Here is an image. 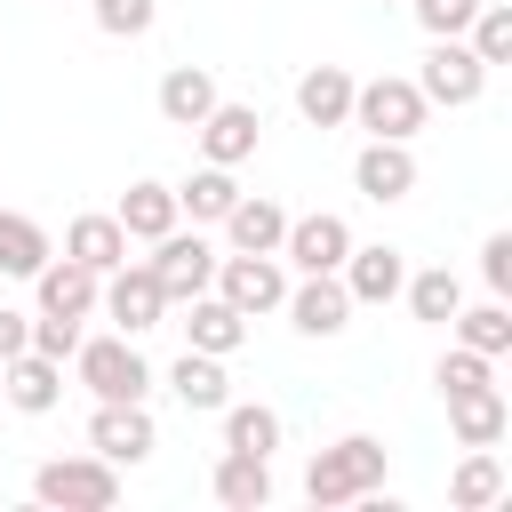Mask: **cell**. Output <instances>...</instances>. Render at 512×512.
Wrapping results in <instances>:
<instances>
[{
    "instance_id": "obj_1",
    "label": "cell",
    "mask_w": 512,
    "mask_h": 512,
    "mask_svg": "<svg viewBox=\"0 0 512 512\" xmlns=\"http://www.w3.org/2000/svg\"><path fill=\"white\" fill-rule=\"evenodd\" d=\"M376 488H384V440H368V432H344V440H328V448L304 464V496H312L320 512L360 504V496H376Z\"/></svg>"
},
{
    "instance_id": "obj_2",
    "label": "cell",
    "mask_w": 512,
    "mask_h": 512,
    "mask_svg": "<svg viewBox=\"0 0 512 512\" xmlns=\"http://www.w3.org/2000/svg\"><path fill=\"white\" fill-rule=\"evenodd\" d=\"M32 496L64 504V512H104V504H120V464H104L96 448L88 456H48L32 472Z\"/></svg>"
},
{
    "instance_id": "obj_3",
    "label": "cell",
    "mask_w": 512,
    "mask_h": 512,
    "mask_svg": "<svg viewBox=\"0 0 512 512\" xmlns=\"http://www.w3.org/2000/svg\"><path fill=\"white\" fill-rule=\"evenodd\" d=\"M424 88L416 80H400V72H376V80H352V120L368 128V136H392V144H408L416 128H424Z\"/></svg>"
},
{
    "instance_id": "obj_4",
    "label": "cell",
    "mask_w": 512,
    "mask_h": 512,
    "mask_svg": "<svg viewBox=\"0 0 512 512\" xmlns=\"http://www.w3.org/2000/svg\"><path fill=\"white\" fill-rule=\"evenodd\" d=\"M72 368H80V384H88L96 400H144V392H152V368H144V352H136L128 336H80Z\"/></svg>"
},
{
    "instance_id": "obj_5",
    "label": "cell",
    "mask_w": 512,
    "mask_h": 512,
    "mask_svg": "<svg viewBox=\"0 0 512 512\" xmlns=\"http://www.w3.org/2000/svg\"><path fill=\"white\" fill-rule=\"evenodd\" d=\"M96 304H104V320H112L120 336H144V328L168 320V288H160L152 264H112L104 288H96Z\"/></svg>"
},
{
    "instance_id": "obj_6",
    "label": "cell",
    "mask_w": 512,
    "mask_h": 512,
    "mask_svg": "<svg viewBox=\"0 0 512 512\" xmlns=\"http://www.w3.org/2000/svg\"><path fill=\"white\" fill-rule=\"evenodd\" d=\"M232 312H280V296H288V272H280V256H248V248H232V256H216V280H208Z\"/></svg>"
},
{
    "instance_id": "obj_7",
    "label": "cell",
    "mask_w": 512,
    "mask_h": 512,
    "mask_svg": "<svg viewBox=\"0 0 512 512\" xmlns=\"http://www.w3.org/2000/svg\"><path fill=\"white\" fill-rule=\"evenodd\" d=\"M88 448H96L104 464H144V456L160 448L152 408H144V400H96V416H88Z\"/></svg>"
},
{
    "instance_id": "obj_8",
    "label": "cell",
    "mask_w": 512,
    "mask_h": 512,
    "mask_svg": "<svg viewBox=\"0 0 512 512\" xmlns=\"http://www.w3.org/2000/svg\"><path fill=\"white\" fill-rule=\"evenodd\" d=\"M416 88H424V104H448V112H464V104H480V88H488V64H480L464 40H432V56H424Z\"/></svg>"
},
{
    "instance_id": "obj_9",
    "label": "cell",
    "mask_w": 512,
    "mask_h": 512,
    "mask_svg": "<svg viewBox=\"0 0 512 512\" xmlns=\"http://www.w3.org/2000/svg\"><path fill=\"white\" fill-rule=\"evenodd\" d=\"M144 264L160 272V288H168V304H184V296H200V288L216 280V248H208L200 232H160Z\"/></svg>"
},
{
    "instance_id": "obj_10",
    "label": "cell",
    "mask_w": 512,
    "mask_h": 512,
    "mask_svg": "<svg viewBox=\"0 0 512 512\" xmlns=\"http://www.w3.org/2000/svg\"><path fill=\"white\" fill-rule=\"evenodd\" d=\"M344 248H352V224H344V216H328V208L288 216V232H280V256H288L296 272H336V264H344Z\"/></svg>"
},
{
    "instance_id": "obj_11",
    "label": "cell",
    "mask_w": 512,
    "mask_h": 512,
    "mask_svg": "<svg viewBox=\"0 0 512 512\" xmlns=\"http://www.w3.org/2000/svg\"><path fill=\"white\" fill-rule=\"evenodd\" d=\"M280 312H288L304 336H344V320H352V296H344V280H336V272H304V280L280 296Z\"/></svg>"
},
{
    "instance_id": "obj_12",
    "label": "cell",
    "mask_w": 512,
    "mask_h": 512,
    "mask_svg": "<svg viewBox=\"0 0 512 512\" xmlns=\"http://www.w3.org/2000/svg\"><path fill=\"white\" fill-rule=\"evenodd\" d=\"M192 136H200V152H208L216 168H240V160L256 152V136H264V112H256V104H224V96H216V104H208V120H200Z\"/></svg>"
},
{
    "instance_id": "obj_13",
    "label": "cell",
    "mask_w": 512,
    "mask_h": 512,
    "mask_svg": "<svg viewBox=\"0 0 512 512\" xmlns=\"http://www.w3.org/2000/svg\"><path fill=\"white\" fill-rule=\"evenodd\" d=\"M336 280H344V296L352 304H392L400 296V280H408V256L400 248H344V264H336Z\"/></svg>"
},
{
    "instance_id": "obj_14",
    "label": "cell",
    "mask_w": 512,
    "mask_h": 512,
    "mask_svg": "<svg viewBox=\"0 0 512 512\" xmlns=\"http://www.w3.org/2000/svg\"><path fill=\"white\" fill-rule=\"evenodd\" d=\"M176 328H184V344H192V352H216V360L248 344V312H232V304H224L216 288L184 296V320H176Z\"/></svg>"
},
{
    "instance_id": "obj_15",
    "label": "cell",
    "mask_w": 512,
    "mask_h": 512,
    "mask_svg": "<svg viewBox=\"0 0 512 512\" xmlns=\"http://www.w3.org/2000/svg\"><path fill=\"white\" fill-rule=\"evenodd\" d=\"M0 392H8V408H24V416H48L56 400H64V360H48V352H16V360H0Z\"/></svg>"
},
{
    "instance_id": "obj_16",
    "label": "cell",
    "mask_w": 512,
    "mask_h": 512,
    "mask_svg": "<svg viewBox=\"0 0 512 512\" xmlns=\"http://www.w3.org/2000/svg\"><path fill=\"white\" fill-rule=\"evenodd\" d=\"M352 184L384 208V200H408L416 192V160H408V144H392V136H368V152L352 160Z\"/></svg>"
},
{
    "instance_id": "obj_17",
    "label": "cell",
    "mask_w": 512,
    "mask_h": 512,
    "mask_svg": "<svg viewBox=\"0 0 512 512\" xmlns=\"http://www.w3.org/2000/svg\"><path fill=\"white\" fill-rule=\"evenodd\" d=\"M280 232H288V208L264 200V192H240V200L224 208V240L248 248V256H280Z\"/></svg>"
},
{
    "instance_id": "obj_18",
    "label": "cell",
    "mask_w": 512,
    "mask_h": 512,
    "mask_svg": "<svg viewBox=\"0 0 512 512\" xmlns=\"http://www.w3.org/2000/svg\"><path fill=\"white\" fill-rule=\"evenodd\" d=\"M32 280H40V312H56V320H88V312H96V288H104V272H88V264H72V256H64V264L48 256Z\"/></svg>"
},
{
    "instance_id": "obj_19",
    "label": "cell",
    "mask_w": 512,
    "mask_h": 512,
    "mask_svg": "<svg viewBox=\"0 0 512 512\" xmlns=\"http://www.w3.org/2000/svg\"><path fill=\"white\" fill-rule=\"evenodd\" d=\"M504 424H512V408H504V392H496V384H480V392H456V400H448V432H456V448H496V440H504Z\"/></svg>"
},
{
    "instance_id": "obj_20",
    "label": "cell",
    "mask_w": 512,
    "mask_h": 512,
    "mask_svg": "<svg viewBox=\"0 0 512 512\" xmlns=\"http://www.w3.org/2000/svg\"><path fill=\"white\" fill-rule=\"evenodd\" d=\"M216 504H224V512H264V504H272V456L224 448V456H216Z\"/></svg>"
},
{
    "instance_id": "obj_21",
    "label": "cell",
    "mask_w": 512,
    "mask_h": 512,
    "mask_svg": "<svg viewBox=\"0 0 512 512\" xmlns=\"http://www.w3.org/2000/svg\"><path fill=\"white\" fill-rule=\"evenodd\" d=\"M296 112H304L312 128H344V120H352V72H344V64H312V72L296 80Z\"/></svg>"
},
{
    "instance_id": "obj_22",
    "label": "cell",
    "mask_w": 512,
    "mask_h": 512,
    "mask_svg": "<svg viewBox=\"0 0 512 512\" xmlns=\"http://www.w3.org/2000/svg\"><path fill=\"white\" fill-rule=\"evenodd\" d=\"M120 232L128 240H160V232H176V184H152V176H136L128 192H120Z\"/></svg>"
},
{
    "instance_id": "obj_23",
    "label": "cell",
    "mask_w": 512,
    "mask_h": 512,
    "mask_svg": "<svg viewBox=\"0 0 512 512\" xmlns=\"http://www.w3.org/2000/svg\"><path fill=\"white\" fill-rule=\"evenodd\" d=\"M168 392H176L192 416H216V408L232 400V384H224V360H216V352H192V344H184V360L168 368Z\"/></svg>"
},
{
    "instance_id": "obj_24",
    "label": "cell",
    "mask_w": 512,
    "mask_h": 512,
    "mask_svg": "<svg viewBox=\"0 0 512 512\" xmlns=\"http://www.w3.org/2000/svg\"><path fill=\"white\" fill-rule=\"evenodd\" d=\"M208 104H216V72H208V64H176V72L160 80V120H168V128H200Z\"/></svg>"
},
{
    "instance_id": "obj_25",
    "label": "cell",
    "mask_w": 512,
    "mask_h": 512,
    "mask_svg": "<svg viewBox=\"0 0 512 512\" xmlns=\"http://www.w3.org/2000/svg\"><path fill=\"white\" fill-rule=\"evenodd\" d=\"M64 256L88 264V272L128 264V232H120V216H72V224H64Z\"/></svg>"
},
{
    "instance_id": "obj_26",
    "label": "cell",
    "mask_w": 512,
    "mask_h": 512,
    "mask_svg": "<svg viewBox=\"0 0 512 512\" xmlns=\"http://www.w3.org/2000/svg\"><path fill=\"white\" fill-rule=\"evenodd\" d=\"M232 200H240V184H232V168H216V160H200V168L176 184V216H192V224H224Z\"/></svg>"
},
{
    "instance_id": "obj_27",
    "label": "cell",
    "mask_w": 512,
    "mask_h": 512,
    "mask_svg": "<svg viewBox=\"0 0 512 512\" xmlns=\"http://www.w3.org/2000/svg\"><path fill=\"white\" fill-rule=\"evenodd\" d=\"M400 296H408V312H416V320L448 328V320H456V304H464V280H456L448 264H424V272H408V280H400Z\"/></svg>"
},
{
    "instance_id": "obj_28",
    "label": "cell",
    "mask_w": 512,
    "mask_h": 512,
    "mask_svg": "<svg viewBox=\"0 0 512 512\" xmlns=\"http://www.w3.org/2000/svg\"><path fill=\"white\" fill-rule=\"evenodd\" d=\"M456 344L480 352V360H504V352H512V304H504V296H488V304H472V312L456 304Z\"/></svg>"
},
{
    "instance_id": "obj_29",
    "label": "cell",
    "mask_w": 512,
    "mask_h": 512,
    "mask_svg": "<svg viewBox=\"0 0 512 512\" xmlns=\"http://www.w3.org/2000/svg\"><path fill=\"white\" fill-rule=\"evenodd\" d=\"M216 416H224V448H240V456H272V448H280V408H264V400H224Z\"/></svg>"
},
{
    "instance_id": "obj_30",
    "label": "cell",
    "mask_w": 512,
    "mask_h": 512,
    "mask_svg": "<svg viewBox=\"0 0 512 512\" xmlns=\"http://www.w3.org/2000/svg\"><path fill=\"white\" fill-rule=\"evenodd\" d=\"M48 256H56V248H48V232H40L32 216L0 208V272H8V280H32V272H40Z\"/></svg>"
},
{
    "instance_id": "obj_31",
    "label": "cell",
    "mask_w": 512,
    "mask_h": 512,
    "mask_svg": "<svg viewBox=\"0 0 512 512\" xmlns=\"http://www.w3.org/2000/svg\"><path fill=\"white\" fill-rule=\"evenodd\" d=\"M504 496V464L488 456V448H472L464 464H456V480H448V504L456 512H480V504H496Z\"/></svg>"
},
{
    "instance_id": "obj_32",
    "label": "cell",
    "mask_w": 512,
    "mask_h": 512,
    "mask_svg": "<svg viewBox=\"0 0 512 512\" xmlns=\"http://www.w3.org/2000/svg\"><path fill=\"white\" fill-rule=\"evenodd\" d=\"M464 48H472L480 64H512V8H504V0H480L472 24H464Z\"/></svg>"
},
{
    "instance_id": "obj_33",
    "label": "cell",
    "mask_w": 512,
    "mask_h": 512,
    "mask_svg": "<svg viewBox=\"0 0 512 512\" xmlns=\"http://www.w3.org/2000/svg\"><path fill=\"white\" fill-rule=\"evenodd\" d=\"M432 384H440V400H456V392H480V384H496V376H488V360H480V352H464V344H456V352H440Z\"/></svg>"
},
{
    "instance_id": "obj_34",
    "label": "cell",
    "mask_w": 512,
    "mask_h": 512,
    "mask_svg": "<svg viewBox=\"0 0 512 512\" xmlns=\"http://www.w3.org/2000/svg\"><path fill=\"white\" fill-rule=\"evenodd\" d=\"M152 16H160L152 0H96V32H104V40H144Z\"/></svg>"
},
{
    "instance_id": "obj_35",
    "label": "cell",
    "mask_w": 512,
    "mask_h": 512,
    "mask_svg": "<svg viewBox=\"0 0 512 512\" xmlns=\"http://www.w3.org/2000/svg\"><path fill=\"white\" fill-rule=\"evenodd\" d=\"M408 8H416V24H424L432 40H464V24H472L480 0H408Z\"/></svg>"
},
{
    "instance_id": "obj_36",
    "label": "cell",
    "mask_w": 512,
    "mask_h": 512,
    "mask_svg": "<svg viewBox=\"0 0 512 512\" xmlns=\"http://www.w3.org/2000/svg\"><path fill=\"white\" fill-rule=\"evenodd\" d=\"M480 280H488V296H512V232L480 240Z\"/></svg>"
},
{
    "instance_id": "obj_37",
    "label": "cell",
    "mask_w": 512,
    "mask_h": 512,
    "mask_svg": "<svg viewBox=\"0 0 512 512\" xmlns=\"http://www.w3.org/2000/svg\"><path fill=\"white\" fill-rule=\"evenodd\" d=\"M32 352H48V360H72V352H80V320H56V312H40V320H32Z\"/></svg>"
},
{
    "instance_id": "obj_38",
    "label": "cell",
    "mask_w": 512,
    "mask_h": 512,
    "mask_svg": "<svg viewBox=\"0 0 512 512\" xmlns=\"http://www.w3.org/2000/svg\"><path fill=\"white\" fill-rule=\"evenodd\" d=\"M24 344H32V320H24V312H8V304H0V360H16V352H24Z\"/></svg>"
}]
</instances>
